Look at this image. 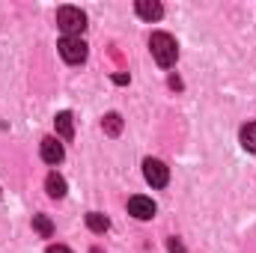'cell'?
<instances>
[{
    "label": "cell",
    "mask_w": 256,
    "mask_h": 253,
    "mask_svg": "<svg viewBox=\"0 0 256 253\" xmlns=\"http://www.w3.org/2000/svg\"><path fill=\"white\" fill-rule=\"evenodd\" d=\"M57 48H60V57L72 66H78V63L86 60V42H84L80 36H63V39L57 42Z\"/></svg>",
    "instance_id": "obj_3"
},
{
    "label": "cell",
    "mask_w": 256,
    "mask_h": 253,
    "mask_svg": "<svg viewBox=\"0 0 256 253\" xmlns=\"http://www.w3.org/2000/svg\"><path fill=\"white\" fill-rule=\"evenodd\" d=\"M114 84H128V74H122V72H120V74H114Z\"/></svg>",
    "instance_id": "obj_16"
},
{
    "label": "cell",
    "mask_w": 256,
    "mask_h": 253,
    "mask_svg": "<svg viewBox=\"0 0 256 253\" xmlns=\"http://www.w3.org/2000/svg\"><path fill=\"white\" fill-rule=\"evenodd\" d=\"M54 128H57V134H60L63 140H72V134H74V122H72V114H68V110H60V114L54 116Z\"/></svg>",
    "instance_id": "obj_8"
},
{
    "label": "cell",
    "mask_w": 256,
    "mask_h": 253,
    "mask_svg": "<svg viewBox=\"0 0 256 253\" xmlns=\"http://www.w3.org/2000/svg\"><path fill=\"white\" fill-rule=\"evenodd\" d=\"M134 9H137V15H140L143 21H158V18L164 15V6H161L158 0H137Z\"/></svg>",
    "instance_id": "obj_7"
},
{
    "label": "cell",
    "mask_w": 256,
    "mask_h": 253,
    "mask_svg": "<svg viewBox=\"0 0 256 253\" xmlns=\"http://www.w3.org/2000/svg\"><path fill=\"white\" fill-rule=\"evenodd\" d=\"M143 176H146V182L152 188H167V182H170V170L158 158H146L143 161Z\"/></svg>",
    "instance_id": "obj_4"
},
{
    "label": "cell",
    "mask_w": 256,
    "mask_h": 253,
    "mask_svg": "<svg viewBox=\"0 0 256 253\" xmlns=\"http://www.w3.org/2000/svg\"><path fill=\"white\" fill-rule=\"evenodd\" d=\"M167 248H170V253H185V244H182L179 238H170V242H167Z\"/></svg>",
    "instance_id": "obj_14"
},
{
    "label": "cell",
    "mask_w": 256,
    "mask_h": 253,
    "mask_svg": "<svg viewBox=\"0 0 256 253\" xmlns=\"http://www.w3.org/2000/svg\"><path fill=\"white\" fill-rule=\"evenodd\" d=\"M149 48H152V57L161 68H170V66L179 60V45L170 33H152L149 36Z\"/></svg>",
    "instance_id": "obj_1"
},
{
    "label": "cell",
    "mask_w": 256,
    "mask_h": 253,
    "mask_svg": "<svg viewBox=\"0 0 256 253\" xmlns=\"http://www.w3.org/2000/svg\"><path fill=\"white\" fill-rule=\"evenodd\" d=\"M39 155H42V161L45 164H60L63 161V143L57 140V137H45L42 140V146H39Z\"/></svg>",
    "instance_id": "obj_6"
},
{
    "label": "cell",
    "mask_w": 256,
    "mask_h": 253,
    "mask_svg": "<svg viewBox=\"0 0 256 253\" xmlns=\"http://www.w3.org/2000/svg\"><path fill=\"white\" fill-rule=\"evenodd\" d=\"M242 146L248 152H256V122H248L242 128Z\"/></svg>",
    "instance_id": "obj_12"
},
{
    "label": "cell",
    "mask_w": 256,
    "mask_h": 253,
    "mask_svg": "<svg viewBox=\"0 0 256 253\" xmlns=\"http://www.w3.org/2000/svg\"><path fill=\"white\" fill-rule=\"evenodd\" d=\"M45 190L54 196V200H63L66 196V179L60 173H48V179H45Z\"/></svg>",
    "instance_id": "obj_9"
},
{
    "label": "cell",
    "mask_w": 256,
    "mask_h": 253,
    "mask_svg": "<svg viewBox=\"0 0 256 253\" xmlns=\"http://www.w3.org/2000/svg\"><path fill=\"white\" fill-rule=\"evenodd\" d=\"M33 230H36L42 238H51V236H54V224H51V218H45V214H33Z\"/></svg>",
    "instance_id": "obj_11"
},
{
    "label": "cell",
    "mask_w": 256,
    "mask_h": 253,
    "mask_svg": "<svg viewBox=\"0 0 256 253\" xmlns=\"http://www.w3.org/2000/svg\"><path fill=\"white\" fill-rule=\"evenodd\" d=\"M57 27L66 36H80L86 30V15L78 6H60L57 9Z\"/></svg>",
    "instance_id": "obj_2"
},
{
    "label": "cell",
    "mask_w": 256,
    "mask_h": 253,
    "mask_svg": "<svg viewBox=\"0 0 256 253\" xmlns=\"http://www.w3.org/2000/svg\"><path fill=\"white\" fill-rule=\"evenodd\" d=\"M155 212H158V206L149 200V196H131L128 200V214H134L137 220H152L155 218Z\"/></svg>",
    "instance_id": "obj_5"
},
{
    "label": "cell",
    "mask_w": 256,
    "mask_h": 253,
    "mask_svg": "<svg viewBox=\"0 0 256 253\" xmlns=\"http://www.w3.org/2000/svg\"><path fill=\"white\" fill-rule=\"evenodd\" d=\"M104 131H108L110 137H116V134L122 131V120H120V114H108V116H104Z\"/></svg>",
    "instance_id": "obj_13"
},
{
    "label": "cell",
    "mask_w": 256,
    "mask_h": 253,
    "mask_svg": "<svg viewBox=\"0 0 256 253\" xmlns=\"http://www.w3.org/2000/svg\"><path fill=\"white\" fill-rule=\"evenodd\" d=\"M45 253H72V250H68L66 244H51V248H48Z\"/></svg>",
    "instance_id": "obj_15"
},
{
    "label": "cell",
    "mask_w": 256,
    "mask_h": 253,
    "mask_svg": "<svg viewBox=\"0 0 256 253\" xmlns=\"http://www.w3.org/2000/svg\"><path fill=\"white\" fill-rule=\"evenodd\" d=\"M86 226H90L92 232L104 236V232L110 230V220H108V214H102V212H90V214H86Z\"/></svg>",
    "instance_id": "obj_10"
}]
</instances>
